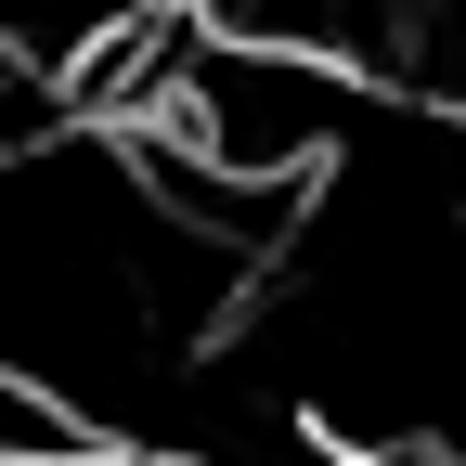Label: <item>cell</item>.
Masks as SVG:
<instances>
[{
    "mask_svg": "<svg viewBox=\"0 0 466 466\" xmlns=\"http://www.w3.org/2000/svg\"><path fill=\"white\" fill-rule=\"evenodd\" d=\"M143 14H156V0H0V66H14L26 91H52V104H78V78Z\"/></svg>",
    "mask_w": 466,
    "mask_h": 466,
    "instance_id": "cell-1",
    "label": "cell"
},
{
    "mask_svg": "<svg viewBox=\"0 0 466 466\" xmlns=\"http://www.w3.org/2000/svg\"><path fill=\"white\" fill-rule=\"evenodd\" d=\"M0 466H116V441H104L52 376L0 363Z\"/></svg>",
    "mask_w": 466,
    "mask_h": 466,
    "instance_id": "cell-2",
    "label": "cell"
}]
</instances>
